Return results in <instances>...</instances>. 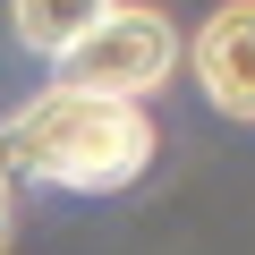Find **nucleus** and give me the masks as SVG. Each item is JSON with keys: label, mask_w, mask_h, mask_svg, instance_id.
Masks as SVG:
<instances>
[{"label": "nucleus", "mask_w": 255, "mask_h": 255, "mask_svg": "<svg viewBox=\"0 0 255 255\" xmlns=\"http://www.w3.org/2000/svg\"><path fill=\"white\" fill-rule=\"evenodd\" d=\"M153 119L145 102L119 94H77V85H43L34 102H17L0 119V170H17L34 187H77V196H111L136 187L153 162Z\"/></svg>", "instance_id": "obj_1"}, {"label": "nucleus", "mask_w": 255, "mask_h": 255, "mask_svg": "<svg viewBox=\"0 0 255 255\" xmlns=\"http://www.w3.org/2000/svg\"><path fill=\"white\" fill-rule=\"evenodd\" d=\"M60 85L77 94H119V102H145L170 68H179V26L145 0H111V17H94L60 60Z\"/></svg>", "instance_id": "obj_2"}, {"label": "nucleus", "mask_w": 255, "mask_h": 255, "mask_svg": "<svg viewBox=\"0 0 255 255\" xmlns=\"http://www.w3.org/2000/svg\"><path fill=\"white\" fill-rule=\"evenodd\" d=\"M187 68L221 119H255V0H221L187 43Z\"/></svg>", "instance_id": "obj_3"}, {"label": "nucleus", "mask_w": 255, "mask_h": 255, "mask_svg": "<svg viewBox=\"0 0 255 255\" xmlns=\"http://www.w3.org/2000/svg\"><path fill=\"white\" fill-rule=\"evenodd\" d=\"M94 17H111V0H9L17 43H26V51H43V60H60Z\"/></svg>", "instance_id": "obj_4"}, {"label": "nucleus", "mask_w": 255, "mask_h": 255, "mask_svg": "<svg viewBox=\"0 0 255 255\" xmlns=\"http://www.w3.org/2000/svg\"><path fill=\"white\" fill-rule=\"evenodd\" d=\"M9 230H17V213H9V170H0V247H9Z\"/></svg>", "instance_id": "obj_5"}]
</instances>
